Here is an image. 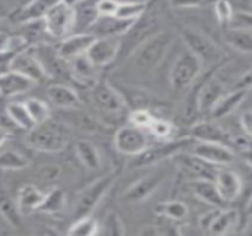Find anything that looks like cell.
Listing matches in <instances>:
<instances>
[{
    "label": "cell",
    "instance_id": "obj_23",
    "mask_svg": "<svg viewBox=\"0 0 252 236\" xmlns=\"http://www.w3.org/2000/svg\"><path fill=\"white\" fill-rule=\"evenodd\" d=\"M46 93H47V99L50 101V103L55 105L56 108L72 109L80 105L78 93L68 84H62V83L50 84Z\"/></svg>",
    "mask_w": 252,
    "mask_h": 236
},
{
    "label": "cell",
    "instance_id": "obj_2",
    "mask_svg": "<svg viewBox=\"0 0 252 236\" xmlns=\"http://www.w3.org/2000/svg\"><path fill=\"white\" fill-rule=\"evenodd\" d=\"M68 140L66 127L50 118L41 124H35L27 135V143L38 152L55 154L63 151Z\"/></svg>",
    "mask_w": 252,
    "mask_h": 236
},
{
    "label": "cell",
    "instance_id": "obj_49",
    "mask_svg": "<svg viewBox=\"0 0 252 236\" xmlns=\"http://www.w3.org/2000/svg\"><path fill=\"white\" fill-rule=\"evenodd\" d=\"M244 234L247 235H252V210L250 211V216H248V220H247V225H245V231Z\"/></svg>",
    "mask_w": 252,
    "mask_h": 236
},
{
    "label": "cell",
    "instance_id": "obj_28",
    "mask_svg": "<svg viewBox=\"0 0 252 236\" xmlns=\"http://www.w3.org/2000/svg\"><path fill=\"white\" fill-rule=\"evenodd\" d=\"M69 67L75 80L83 81V83H96L97 67L87 58L86 53L69 61Z\"/></svg>",
    "mask_w": 252,
    "mask_h": 236
},
{
    "label": "cell",
    "instance_id": "obj_45",
    "mask_svg": "<svg viewBox=\"0 0 252 236\" xmlns=\"http://www.w3.org/2000/svg\"><path fill=\"white\" fill-rule=\"evenodd\" d=\"M220 210H221V208H216V207H214V210H211V211H208V213H205V214H202V216L199 217V228H201L204 232L208 234V231H210L211 225L214 223L216 217L219 216Z\"/></svg>",
    "mask_w": 252,
    "mask_h": 236
},
{
    "label": "cell",
    "instance_id": "obj_8",
    "mask_svg": "<svg viewBox=\"0 0 252 236\" xmlns=\"http://www.w3.org/2000/svg\"><path fill=\"white\" fill-rule=\"evenodd\" d=\"M114 146L120 154L133 158L142 154L146 148H149V137L145 129L136 127L133 124H127L115 132Z\"/></svg>",
    "mask_w": 252,
    "mask_h": 236
},
{
    "label": "cell",
    "instance_id": "obj_48",
    "mask_svg": "<svg viewBox=\"0 0 252 236\" xmlns=\"http://www.w3.org/2000/svg\"><path fill=\"white\" fill-rule=\"evenodd\" d=\"M140 234H142V235H158V234H159V231H158V228L151 226V228H145V229H142V231H140Z\"/></svg>",
    "mask_w": 252,
    "mask_h": 236
},
{
    "label": "cell",
    "instance_id": "obj_11",
    "mask_svg": "<svg viewBox=\"0 0 252 236\" xmlns=\"http://www.w3.org/2000/svg\"><path fill=\"white\" fill-rule=\"evenodd\" d=\"M165 179H167L165 170H159L142 177L123 194V201L127 204H140L146 201L152 194H155L161 188Z\"/></svg>",
    "mask_w": 252,
    "mask_h": 236
},
{
    "label": "cell",
    "instance_id": "obj_31",
    "mask_svg": "<svg viewBox=\"0 0 252 236\" xmlns=\"http://www.w3.org/2000/svg\"><path fill=\"white\" fill-rule=\"evenodd\" d=\"M66 207V194L61 188H53L44 195V200L38 208L41 214H61Z\"/></svg>",
    "mask_w": 252,
    "mask_h": 236
},
{
    "label": "cell",
    "instance_id": "obj_46",
    "mask_svg": "<svg viewBox=\"0 0 252 236\" xmlns=\"http://www.w3.org/2000/svg\"><path fill=\"white\" fill-rule=\"evenodd\" d=\"M208 0H170V4L176 9H188V7H199L207 4Z\"/></svg>",
    "mask_w": 252,
    "mask_h": 236
},
{
    "label": "cell",
    "instance_id": "obj_1",
    "mask_svg": "<svg viewBox=\"0 0 252 236\" xmlns=\"http://www.w3.org/2000/svg\"><path fill=\"white\" fill-rule=\"evenodd\" d=\"M174 35L167 31H155L149 37H146L140 44L136 46L133 52V65L140 72L154 71L162 59L167 56L170 47L173 46Z\"/></svg>",
    "mask_w": 252,
    "mask_h": 236
},
{
    "label": "cell",
    "instance_id": "obj_39",
    "mask_svg": "<svg viewBox=\"0 0 252 236\" xmlns=\"http://www.w3.org/2000/svg\"><path fill=\"white\" fill-rule=\"evenodd\" d=\"M148 130L155 137H158L161 140H167L173 133V124L168 123L167 120H162V118H154V121H152V124L149 126Z\"/></svg>",
    "mask_w": 252,
    "mask_h": 236
},
{
    "label": "cell",
    "instance_id": "obj_18",
    "mask_svg": "<svg viewBox=\"0 0 252 236\" xmlns=\"http://www.w3.org/2000/svg\"><path fill=\"white\" fill-rule=\"evenodd\" d=\"M190 136L199 142H217L230 146V133L229 130L223 129L216 120H204L198 121L192 126ZM232 148V146H230Z\"/></svg>",
    "mask_w": 252,
    "mask_h": 236
},
{
    "label": "cell",
    "instance_id": "obj_17",
    "mask_svg": "<svg viewBox=\"0 0 252 236\" xmlns=\"http://www.w3.org/2000/svg\"><path fill=\"white\" fill-rule=\"evenodd\" d=\"M94 38L96 37L90 33H72L68 37L61 40L56 52L63 61L69 62L74 58L84 55Z\"/></svg>",
    "mask_w": 252,
    "mask_h": 236
},
{
    "label": "cell",
    "instance_id": "obj_9",
    "mask_svg": "<svg viewBox=\"0 0 252 236\" xmlns=\"http://www.w3.org/2000/svg\"><path fill=\"white\" fill-rule=\"evenodd\" d=\"M250 83H251V75L245 77L242 80V84H239L233 90H227L223 95V98L211 109V112H210L211 118L213 120H221V118L232 115L247 101V98L251 95Z\"/></svg>",
    "mask_w": 252,
    "mask_h": 236
},
{
    "label": "cell",
    "instance_id": "obj_22",
    "mask_svg": "<svg viewBox=\"0 0 252 236\" xmlns=\"http://www.w3.org/2000/svg\"><path fill=\"white\" fill-rule=\"evenodd\" d=\"M34 81L30 78L15 72V71H4L0 74V96L1 98H15L18 95L27 93L34 87Z\"/></svg>",
    "mask_w": 252,
    "mask_h": 236
},
{
    "label": "cell",
    "instance_id": "obj_30",
    "mask_svg": "<svg viewBox=\"0 0 252 236\" xmlns=\"http://www.w3.org/2000/svg\"><path fill=\"white\" fill-rule=\"evenodd\" d=\"M226 41L242 53H252V28L227 27Z\"/></svg>",
    "mask_w": 252,
    "mask_h": 236
},
{
    "label": "cell",
    "instance_id": "obj_3",
    "mask_svg": "<svg viewBox=\"0 0 252 236\" xmlns=\"http://www.w3.org/2000/svg\"><path fill=\"white\" fill-rule=\"evenodd\" d=\"M193 143H195V139L192 136H185V137L173 139V140H164V143L158 146H149L142 154L133 157L130 166L133 169H142V167L159 164L168 158H174L180 152L188 151L189 148H192Z\"/></svg>",
    "mask_w": 252,
    "mask_h": 236
},
{
    "label": "cell",
    "instance_id": "obj_10",
    "mask_svg": "<svg viewBox=\"0 0 252 236\" xmlns=\"http://www.w3.org/2000/svg\"><path fill=\"white\" fill-rule=\"evenodd\" d=\"M123 49V37H96L87 49V58L97 67H106L117 59Z\"/></svg>",
    "mask_w": 252,
    "mask_h": 236
},
{
    "label": "cell",
    "instance_id": "obj_47",
    "mask_svg": "<svg viewBox=\"0 0 252 236\" xmlns=\"http://www.w3.org/2000/svg\"><path fill=\"white\" fill-rule=\"evenodd\" d=\"M235 12L250 13L252 15V0H227Z\"/></svg>",
    "mask_w": 252,
    "mask_h": 236
},
{
    "label": "cell",
    "instance_id": "obj_6",
    "mask_svg": "<svg viewBox=\"0 0 252 236\" xmlns=\"http://www.w3.org/2000/svg\"><path fill=\"white\" fill-rule=\"evenodd\" d=\"M114 183H115V174H106L96 179L84 189H81L74 205L75 219L92 214L96 210V207L102 202V200L106 197V194L114 186Z\"/></svg>",
    "mask_w": 252,
    "mask_h": 236
},
{
    "label": "cell",
    "instance_id": "obj_7",
    "mask_svg": "<svg viewBox=\"0 0 252 236\" xmlns=\"http://www.w3.org/2000/svg\"><path fill=\"white\" fill-rule=\"evenodd\" d=\"M43 27L49 35L53 38H65L74 33L75 25V7L68 6L66 3H59L55 6L43 19Z\"/></svg>",
    "mask_w": 252,
    "mask_h": 236
},
{
    "label": "cell",
    "instance_id": "obj_26",
    "mask_svg": "<svg viewBox=\"0 0 252 236\" xmlns=\"http://www.w3.org/2000/svg\"><path fill=\"white\" fill-rule=\"evenodd\" d=\"M75 154L80 160V163L87 170H99L102 166V155L97 146L89 140H80L75 143Z\"/></svg>",
    "mask_w": 252,
    "mask_h": 236
},
{
    "label": "cell",
    "instance_id": "obj_14",
    "mask_svg": "<svg viewBox=\"0 0 252 236\" xmlns=\"http://www.w3.org/2000/svg\"><path fill=\"white\" fill-rule=\"evenodd\" d=\"M190 152L217 167H226L235 161V151L224 143L195 140V143L190 148Z\"/></svg>",
    "mask_w": 252,
    "mask_h": 236
},
{
    "label": "cell",
    "instance_id": "obj_20",
    "mask_svg": "<svg viewBox=\"0 0 252 236\" xmlns=\"http://www.w3.org/2000/svg\"><path fill=\"white\" fill-rule=\"evenodd\" d=\"M62 1L63 0H30L15 13L13 19L19 24H31L41 21L55 6Z\"/></svg>",
    "mask_w": 252,
    "mask_h": 236
},
{
    "label": "cell",
    "instance_id": "obj_35",
    "mask_svg": "<svg viewBox=\"0 0 252 236\" xmlns=\"http://www.w3.org/2000/svg\"><path fill=\"white\" fill-rule=\"evenodd\" d=\"M99 232V223L94 217H92V214L75 219V222L68 229V235L71 236H93Z\"/></svg>",
    "mask_w": 252,
    "mask_h": 236
},
{
    "label": "cell",
    "instance_id": "obj_29",
    "mask_svg": "<svg viewBox=\"0 0 252 236\" xmlns=\"http://www.w3.org/2000/svg\"><path fill=\"white\" fill-rule=\"evenodd\" d=\"M6 117L10 123H13V126H16L18 129H22L25 132H30L35 126L24 102L7 103L6 105Z\"/></svg>",
    "mask_w": 252,
    "mask_h": 236
},
{
    "label": "cell",
    "instance_id": "obj_43",
    "mask_svg": "<svg viewBox=\"0 0 252 236\" xmlns=\"http://www.w3.org/2000/svg\"><path fill=\"white\" fill-rule=\"evenodd\" d=\"M118 6H120L118 0H97L96 1V9L99 12V16H115Z\"/></svg>",
    "mask_w": 252,
    "mask_h": 236
},
{
    "label": "cell",
    "instance_id": "obj_36",
    "mask_svg": "<svg viewBox=\"0 0 252 236\" xmlns=\"http://www.w3.org/2000/svg\"><path fill=\"white\" fill-rule=\"evenodd\" d=\"M28 164H30V161L24 155H21L18 151L7 149V151L0 152V170L18 171V170L27 169Z\"/></svg>",
    "mask_w": 252,
    "mask_h": 236
},
{
    "label": "cell",
    "instance_id": "obj_27",
    "mask_svg": "<svg viewBox=\"0 0 252 236\" xmlns=\"http://www.w3.org/2000/svg\"><path fill=\"white\" fill-rule=\"evenodd\" d=\"M0 216L12 226L19 229L22 225V213L19 211L16 200H13L4 189L0 188Z\"/></svg>",
    "mask_w": 252,
    "mask_h": 236
},
{
    "label": "cell",
    "instance_id": "obj_44",
    "mask_svg": "<svg viewBox=\"0 0 252 236\" xmlns=\"http://www.w3.org/2000/svg\"><path fill=\"white\" fill-rule=\"evenodd\" d=\"M61 174V169L59 166L56 164H47L44 167L40 169L38 171V177L44 182H52V180H56Z\"/></svg>",
    "mask_w": 252,
    "mask_h": 236
},
{
    "label": "cell",
    "instance_id": "obj_38",
    "mask_svg": "<svg viewBox=\"0 0 252 236\" xmlns=\"http://www.w3.org/2000/svg\"><path fill=\"white\" fill-rule=\"evenodd\" d=\"M103 234L109 236H121L126 234L124 222H123V219L115 211H111L105 217V222H103Z\"/></svg>",
    "mask_w": 252,
    "mask_h": 236
},
{
    "label": "cell",
    "instance_id": "obj_25",
    "mask_svg": "<svg viewBox=\"0 0 252 236\" xmlns=\"http://www.w3.org/2000/svg\"><path fill=\"white\" fill-rule=\"evenodd\" d=\"M44 192L40 191L35 185H24L19 188L18 191V197H16V202L19 207V211L22 213V216H28L32 214L34 211H38L43 200H44Z\"/></svg>",
    "mask_w": 252,
    "mask_h": 236
},
{
    "label": "cell",
    "instance_id": "obj_41",
    "mask_svg": "<svg viewBox=\"0 0 252 236\" xmlns=\"http://www.w3.org/2000/svg\"><path fill=\"white\" fill-rule=\"evenodd\" d=\"M24 41L22 38H16V37H12L9 35L7 33L4 31H0V55H15L18 53V46L16 43H21Z\"/></svg>",
    "mask_w": 252,
    "mask_h": 236
},
{
    "label": "cell",
    "instance_id": "obj_4",
    "mask_svg": "<svg viewBox=\"0 0 252 236\" xmlns=\"http://www.w3.org/2000/svg\"><path fill=\"white\" fill-rule=\"evenodd\" d=\"M204 69L202 61L190 50H183L173 62L168 74L170 84L174 90H185L190 87Z\"/></svg>",
    "mask_w": 252,
    "mask_h": 236
},
{
    "label": "cell",
    "instance_id": "obj_12",
    "mask_svg": "<svg viewBox=\"0 0 252 236\" xmlns=\"http://www.w3.org/2000/svg\"><path fill=\"white\" fill-rule=\"evenodd\" d=\"M93 103L106 114H120L126 109L123 95L106 81H96L92 89Z\"/></svg>",
    "mask_w": 252,
    "mask_h": 236
},
{
    "label": "cell",
    "instance_id": "obj_15",
    "mask_svg": "<svg viewBox=\"0 0 252 236\" xmlns=\"http://www.w3.org/2000/svg\"><path fill=\"white\" fill-rule=\"evenodd\" d=\"M229 89L224 81L216 75H208L204 78L202 84L196 89L198 92V111L202 114H210L214 105L223 98Z\"/></svg>",
    "mask_w": 252,
    "mask_h": 236
},
{
    "label": "cell",
    "instance_id": "obj_51",
    "mask_svg": "<svg viewBox=\"0 0 252 236\" xmlns=\"http://www.w3.org/2000/svg\"><path fill=\"white\" fill-rule=\"evenodd\" d=\"M84 1H87V0H63V3H66L68 6H72V7H77L78 4H81Z\"/></svg>",
    "mask_w": 252,
    "mask_h": 236
},
{
    "label": "cell",
    "instance_id": "obj_32",
    "mask_svg": "<svg viewBox=\"0 0 252 236\" xmlns=\"http://www.w3.org/2000/svg\"><path fill=\"white\" fill-rule=\"evenodd\" d=\"M239 223V213L236 210H224L221 208L214 223L211 225L208 234L211 235H224L229 234Z\"/></svg>",
    "mask_w": 252,
    "mask_h": 236
},
{
    "label": "cell",
    "instance_id": "obj_37",
    "mask_svg": "<svg viewBox=\"0 0 252 236\" xmlns=\"http://www.w3.org/2000/svg\"><path fill=\"white\" fill-rule=\"evenodd\" d=\"M24 103L34 121V124H41L50 118V109L44 101H41L38 98H28L24 101Z\"/></svg>",
    "mask_w": 252,
    "mask_h": 236
},
{
    "label": "cell",
    "instance_id": "obj_33",
    "mask_svg": "<svg viewBox=\"0 0 252 236\" xmlns=\"http://www.w3.org/2000/svg\"><path fill=\"white\" fill-rule=\"evenodd\" d=\"M148 10V3L140 0H128V1H120V6L117 9L115 16L124 21H139Z\"/></svg>",
    "mask_w": 252,
    "mask_h": 236
},
{
    "label": "cell",
    "instance_id": "obj_5",
    "mask_svg": "<svg viewBox=\"0 0 252 236\" xmlns=\"http://www.w3.org/2000/svg\"><path fill=\"white\" fill-rule=\"evenodd\" d=\"M180 37L186 46L188 50H190L192 53H195L205 65H219V62L224 58V52L223 49L214 41L211 40L208 35H205L204 33L190 28V27H185L180 33Z\"/></svg>",
    "mask_w": 252,
    "mask_h": 236
},
{
    "label": "cell",
    "instance_id": "obj_34",
    "mask_svg": "<svg viewBox=\"0 0 252 236\" xmlns=\"http://www.w3.org/2000/svg\"><path fill=\"white\" fill-rule=\"evenodd\" d=\"M155 213L165 217V219L180 222V220H185L188 217L189 211H188L186 204L182 201H165V202H161L159 205L155 207Z\"/></svg>",
    "mask_w": 252,
    "mask_h": 236
},
{
    "label": "cell",
    "instance_id": "obj_52",
    "mask_svg": "<svg viewBox=\"0 0 252 236\" xmlns=\"http://www.w3.org/2000/svg\"><path fill=\"white\" fill-rule=\"evenodd\" d=\"M250 86H251V93H252V75H251V83H250Z\"/></svg>",
    "mask_w": 252,
    "mask_h": 236
},
{
    "label": "cell",
    "instance_id": "obj_13",
    "mask_svg": "<svg viewBox=\"0 0 252 236\" xmlns=\"http://www.w3.org/2000/svg\"><path fill=\"white\" fill-rule=\"evenodd\" d=\"M9 69L30 78L34 83H40L47 75L38 56L28 50H24V52L21 50L12 55L10 62H9Z\"/></svg>",
    "mask_w": 252,
    "mask_h": 236
},
{
    "label": "cell",
    "instance_id": "obj_19",
    "mask_svg": "<svg viewBox=\"0 0 252 236\" xmlns=\"http://www.w3.org/2000/svg\"><path fill=\"white\" fill-rule=\"evenodd\" d=\"M133 25V21H124L117 16H99L87 33L94 37H124Z\"/></svg>",
    "mask_w": 252,
    "mask_h": 236
},
{
    "label": "cell",
    "instance_id": "obj_21",
    "mask_svg": "<svg viewBox=\"0 0 252 236\" xmlns=\"http://www.w3.org/2000/svg\"><path fill=\"white\" fill-rule=\"evenodd\" d=\"M216 186L226 202L238 200L242 194V180L238 173L220 167L216 176Z\"/></svg>",
    "mask_w": 252,
    "mask_h": 236
},
{
    "label": "cell",
    "instance_id": "obj_40",
    "mask_svg": "<svg viewBox=\"0 0 252 236\" xmlns=\"http://www.w3.org/2000/svg\"><path fill=\"white\" fill-rule=\"evenodd\" d=\"M154 118H155V117H154L148 109L140 108V109H134V111L130 114V118H128V120H130V124L148 130L149 126L152 124Z\"/></svg>",
    "mask_w": 252,
    "mask_h": 236
},
{
    "label": "cell",
    "instance_id": "obj_24",
    "mask_svg": "<svg viewBox=\"0 0 252 236\" xmlns=\"http://www.w3.org/2000/svg\"><path fill=\"white\" fill-rule=\"evenodd\" d=\"M190 189L196 198H199L202 202H207L211 207L216 208H224L227 204L223 197L220 195L216 182L214 180H207V179H193L190 182Z\"/></svg>",
    "mask_w": 252,
    "mask_h": 236
},
{
    "label": "cell",
    "instance_id": "obj_42",
    "mask_svg": "<svg viewBox=\"0 0 252 236\" xmlns=\"http://www.w3.org/2000/svg\"><path fill=\"white\" fill-rule=\"evenodd\" d=\"M214 10H216V16H217L219 22L221 25H229V22L233 16V12H235L232 4L227 0H217Z\"/></svg>",
    "mask_w": 252,
    "mask_h": 236
},
{
    "label": "cell",
    "instance_id": "obj_16",
    "mask_svg": "<svg viewBox=\"0 0 252 236\" xmlns=\"http://www.w3.org/2000/svg\"><path fill=\"white\" fill-rule=\"evenodd\" d=\"M174 160L185 169L193 179H207V180H216L217 171L220 167L205 161L204 158L195 155L193 152H180L174 157Z\"/></svg>",
    "mask_w": 252,
    "mask_h": 236
},
{
    "label": "cell",
    "instance_id": "obj_53",
    "mask_svg": "<svg viewBox=\"0 0 252 236\" xmlns=\"http://www.w3.org/2000/svg\"><path fill=\"white\" fill-rule=\"evenodd\" d=\"M251 180H252V173H251Z\"/></svg>",
    "mask_w": 252,
    "mask_h": 236
},
{
    "label": "cell",
    "instance_id": "obj_50",
    "mask_svg": "<svg viewBox=\"0 0 252 236\" xmlns=\"http://www.w3.org/2000/svg\"><path fill=\"white\" fill-rule=\"evenodd\" d=\"M7 137H9V133H7L6 130L0 129V148L4 145V142L7 140Z\"/></svg>",
    "mask_w": 252,
    "mask_h": 236
}]
</instances>
